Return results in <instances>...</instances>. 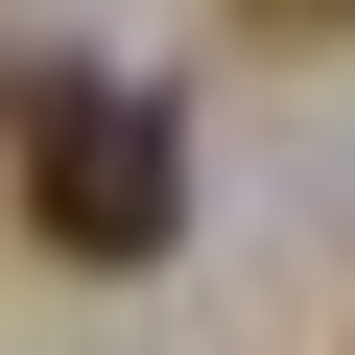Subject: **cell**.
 I'll use <instances>...</instances> for the list:
<instances>
[{
	"label": "cell",
	"mask_w": 355,
	"mask_h": 355,
	"mask_svg": "<svg viewBox=\"0 0 355 355\" xmlns=\"http://www.w3.org/2000/svg\"><path fill=\"white\" fill-rule=\"evenodd\" d=\"M24 214H48V261H166V237H190L166 95H119V71H24Z\"/></svg>",
	"instance_id": "1"
},
{
	"label": "cell",
	"mask_w": 355,
	"mask_h": 355,
	"mask_svg": "<svg viewBox=\"0 0 355 355\" xmlns=\"http://www.w3.org/2000/svg\"><path fill=\"white\" fill-rule=\"evenodd\" d=\"M261 24H331V0H261Z\"/></svg>",
	"instance_id": "2"
}]
</instances>
